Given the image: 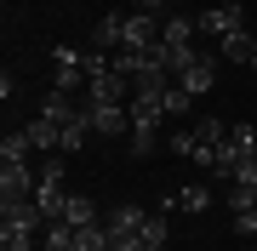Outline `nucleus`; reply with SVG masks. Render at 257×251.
<instances>
[{"label": "nucleus", "mask_w": 257, "mask_h": 251, "mask_svg": "<svg viewBox=\"0 0 257 251\" xmlns=\"http://www.w3.org/2000/svg\"><path fill=\"white\" fill-rule=\"evenodd\" d=\"M126 114H132V126H160L166 120V103H160V92H149V86H132Z\"/></svg>", "instance_id": "obj_5"}, {"label": "nucleus", "mask_w": 257, "mask_h": 251, "mask_svg": "<svg viewBox=\"0 0 257 251\" xmlns=\"http://www.w3.org/2000/svg\"><path fill=\"white\" fill-rule=\"evenodd\" d=\"M251 205H257V183H229V211L246 217Z\"/></svg>", "instance_id": "obj_22"}, {"label": "nucleus", "mask_w": 257, "mask_h": 251, "mask_svg": "<svg viewBox=\"0 0 257 251\" xmlns=\"http://www.w3.org/2000/svg\"><path fill=\"white\" fill-rule=\"evenodd\" d=\"M194 137H200L206 149H217V143H229V120H211L206 114V120H194Z\"/></svg>", "instance_id": "obj_21"}, {"label": "nucleus", "mask_w": 257, "mask_h": 251, "mask_svg": "<svg viewBox=\"0 0 257 251\" xmlns=\"http://www.w3.org/2000/svg\"><path fill=\"white\" fill-rule=\"evenodd\" d=\"M172 205H177V211H194V217H200L206 205H211V188H206V183H189V188H177V194H166V211H172Z\"/></svg>", "instance_id": "obj_11"}, {"label": "nucleus", "mask_w": 257, "mask_h": 251, "mask_svg": "<svg viewBox=\"0 0 257 251\" xmlns=\"http://www.w3.org/2000/svg\"><path fill=\"white\" fill-rule=\"evenodd\" d=\"M0 228L46 234V217H40V205H35V200H0Z\"/></svg>", "instance_id": "obj_2"}, {"label": "nucleus", "mask_w": 257, "mask_h": 251, "mask_svg": "<svg viewBox=\"0 0 257 251\" xmlns=\"http://www.w3.org/2000/svg\"><path fill=\"white\" fill-rule=\"evenodd\" d=\"M103 223H109V234H114V240H132V234H143V223H149V211H143V205H114V211L109 217H103Z\"/></svg>", "instance_id": "obj_7"}, {"label": "nucleus", "mask_w": 257, "mask_h": 251, "mask_svg": "<svg viewBox=\"0 0 257 251\" xmlns=\"http://www.w3.org/2000/svg\"><path fill=\"white\" fill-rule=\"evenodd\" d=\"M0 251H40L35 234H18V228H0Z\"/></svg>", "instance_id": "obj_25"}, {"label": "nucleus", "mask_w": 257, "mask_h": 251, "mask_svg": "<svg viewBox=\"0 0 257 251\" xmlns=\"http://www.w3.org/2000/svg\"><path fill=\"white\" fill-rule=\"evenodd\" d=\"M126 149L138 154V160H149V154L160 149V131H155V126H132V131H126Z\"/></svg>", "instance_id": "obj_18"}, {"label": "nucleus", "mask_w": 257, "mask_h": 251, "mask_svg": "<svg viewBox=\"0 0 257 251\" xmlns=\"http://www.w3.org/2000/svg\"><path fill=\"white\" fill-rule=\"evenodd\" d=\"M40 114H46V120H57V126H69L74 114H80V103H74L69 92H57V86H52V92H46V103H40Z\"/></svg>", "instance_id": "obj_14"}, {"label": "nucleus", "mask_w": 257, "mask_h": 251, "mask_svg": "<svg viewBox=\"0 0 257 251\" xmlns=\"http://www.w3.org/2000/svg\"><path fill=\"white\" fill-rule=\"evenodd\" d=\"M132 6H138V12H160L166 0H132Z\"/></svg>", "instance_id": "obj_28"}, {"label": "nucleus", "mask_w": 257, "mask_h": 251, "mask_svg": "<svg viewBox=\"0 0 257 251\" xmlns=\"http://www.w3.org/2000/svg\"><path fill=\"white\" fill-rule=\"evenodd\" d=\"M80 251H114V234H109V223L80 228Z\"/></svg>", "instance_id": "obj_23"}, {"label": "nucleus", "mask_w": 257, "mask_h": 251, "mask_svg": "<svg viewBox=\"0 0 257 251\" xmlns=\"http://www.w3.org/2000/svg\"><path fill=\"white\" fill-rule=\"evenodd\" d=\"M234 228H240V234H257V205H251L246 217H234Z\"/></svg>", "instance_id": "obj_27"}, {"label": "nucleus", "mask_w": 257, "mask_h": 251, "mask_svg": "<svg viewBox=\"0 0 257 251\" xmlns=\"http://www.w3.org/2000/svg\"><path fill=\"white\" fill-rule=\"evenodd\" d=\"M251 75H257V57H251Z\"/></svg>", "instance_id": "obj_29"}, {"label": "nucleus", "mask_w": 257, "mask_h": 251, "mask_svg": "<svg viewBox=\"0 0 257 251\" xmlns=\"http://www.w3.org/2000/svg\"><path fill=\"white\" fill-rule=\"evenodd\" d=\"M217 57H229V63H251V57H257V35H246V29H240V35H223V40H217Z\"/></svg>", "instance_id": "obj_12"}, {"label": "nucleus", "mask_w": 257, "mask_h": 251, "mask_svg": "<svg viewBox=\"0 0 257 251\" xmlns=\"http://www.w3.org/2000/svg\"><path fill=\"white\" fill-rule=\"evenodd\" d=\"M35 183H40V171H29V166H0V200H35Z\"/></svg>", "instance_id": "obj_6"}, {"label": "nucleus", "mask_w": 257, "mask_h": 251, "mask_svg": "<svg viewBox=\"0 0 257 251\" xmlns=\"http://www.w3.org/2000/svg\"><path fill=\"white\" fill-rule=\"evenodd\" d=\"M160 40H166V46H194V23L189 18H166L160 23Z\"/></svg>", "instance_id": "obj_19"}, {"label": "nucleus", "mask_w": 257, "mask_h": 251, "mask_svg": "<svg viewBox=\"0 0 257 251\" xmlns=\"http://www.w3.org/2000/svg\"><path fill=\"white\" fill-rule=\"evenodd\" d=\"M160 103H166V120H183V114L194 109V97H189L177 80H172V86H160Z\"/></svg>", "instance_id": "obj_16"}, {"label": "nucleus", "mask_w": 257, "mask_h": 251, "mask_svg": "<svg viewBox=\"0 0 257 251\" xmlns=\"http://www.w3.org/2000/svg\"><path fill=\"white\" fill-rule=\"evenodd\" d=\"M229 143L251 160V154H257V126H246V120H240V126H229Z\"/></svg>", "instance_id": "obj_24"}, {"label": "nucleus", "mask_w": 257, "mask_h": 251, "mask_svg": "<svg viewBox=\"0 0 257 251\" xmlns=\"http://www.w3.org/2000/svg\"><path fill=\"white\" fill-rule=\"evenodd\" d=\"M92 46L97 52H120V46H126V18H120V12H103V23H97V35H92Z\"/></svg>", "instance_id": "obj_10"}, {"label": "nucleus", "mask_w": 257, "mask_h": 251, "mask_svg": "<svg viewBox=\"0 0 257 251\" xmlns=\"http://www.w3.org/2000/svg\"><path fill=\"white\" fill-rule=\"evenodd\" d=\"M92 137H97V131L86 126V114H74V120L63 126V154H80V149H86V143H92Z\"/></svg>", "instance_id": "obj_17"}, {"label": "nucleus", "mask_w": 257, "mask_h": 251, "mask_svg": "<svg viewBox=\"0 0 257 251\" xmlns=\"http://www.w3.org/2000/svg\"><path fill=\"white\" fill-rule=\"evenodd\" d=\"M194 29H200V35H240V29H246V12H240V6H211V12H200V23H194Z\"/></svg>", "instance_id": "obj_4"}, {"label": "nucleus", "mask_w": 257, "mask_h": 251, "mask_svg": "<svg viewBox=\"0 0 257 251\" xmlns=\"http://www.w3.org/2000/svg\"><path fill=\"white\" fill-rule=\"evenodd\" d=\"M80 114H86V126H92L97 137H120V131H132L126 103H97V97H86V103H80Z\"/></svg>", "instance_id": "obj_1"}, {"label": "nucleus", "mask_w": 257, "mask_h": 251, "mask_svg": "<svg viewBox=\"0 0 257 251\" xmlns=\"http://www.w3.org/2000/svg\"><path fill=\"white\" fill-rule=\"evenodd\" d=\"M155 40H160L155 12H132V18H126V46H132V52H149Z\"/></svg>", "instance_id": "obj_8"}, {"label": "nucleus", "mask_w": 257, "mask_h": 251, "mask_svg": "<svg viewBox=\"0 0 257 251\" xmlns=\"http://www.w3.org/2000/svg\"><path fill=\"white\" fill-rule=\"evenodd\" d=\"M194 149H200L194 131H172V154H189V160H194Z\"/></svg>", "instance_id": "obj_26"}, {"label": "nucleus", "mask_w": 257, "mask_h": 251, "mask_svg": "<svg viewBox=\"0 0 257 251\" xmlns=\"http://www.w3.org/2000/svg\"><path fill=\"white\" fill-rule=\"evenodd\" d=\"M23 131H29V143H35V154H63V126H57V120L40 114V120H29Z\"/></svg>", "instance_id": "obj_9"}, {"label": "nucleus", "mask_w": 257, "mask_h": 251, "mask_svg": "<svg viewBox=\"0 0 257 251\" xmlns=\"http://www.w3.org/2000/svg\"><path fill=\"white\" fill-rule=\"evenodd\" d=\"M63 223H74V228H92V223H103V217H97V200H92V194H69Z\"/></svg>", "instance_id": "obj_15"}, {"label": "nucleus", "mask_w": 257, "mask_h": 251, "mask_svg": "<svg viewBox=\"0 0 257 251\" xmlns=\"http://www.w3.org/2000/svg\"><path fill=\"white\" fill-rule=\"evenodd\" d=\"M177 86H183L189 97H206L211 86H217V57H211V52H194V63L177 75Z\"/></svg>", "instance_id": "obj_3"}, {"label": "nucleus", "mask_w": 257, "mask_h": 251, "mask_svg": "<svg viewBox=\"0 0 257 251\" xmlns=\"http://www.w3.org/2000/svg\"><path fill=\"white\" fill-rule=\"evenodd\" d=\"M138 240H143V251H166V245H172V228H166V217H149Z\"/></svg>", "instance_id": "obj_20"}, {"label": "nucleus", "mask_w": 257, "mask_h": 251, "mask_svg": "<svg viewBox=\"0 0 257 251\" xmlns=\"http://www.w3.org/2000/svg\"><path fill=\"white\" fill-rule=\"evenodd\" d=\"M29 154H35L29 131H6V137H0V166H29Z\"/></svg>", "instance_id": "obj_13"}]
</instances>
